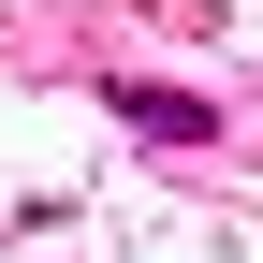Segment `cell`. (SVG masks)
<instances>
[{
    "label": "cell",
    "mask_w": 263,
    "mask_h": 263,
    "mask_svg": "<svg viewBox=\"0 0 263 263\" xmlns=\"http://www.w3.org/2000/svg\"><path fill=\"white\" fill-rule=\"evenodd\" d=\"M117 117L146 132V146H205V132H219V103H205V88H146V73L117 88Z\"/></svg>",
    "instance_id": "obj_1"
}]
</instances>
